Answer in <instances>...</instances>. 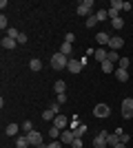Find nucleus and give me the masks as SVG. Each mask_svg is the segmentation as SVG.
I'll return each instance as SVG.
<instances>
[{"label": "nucleus", "instance_id": "1", "mask_svg": "<svg viewBox=\"0 0 133 148\" xmlns=\"http://www.w3.org/2000/svg\"><path fill=\"white\" fill-rule=\"evenodd\" d=\"M67 64H69V58L62 56L60 51L51 56V69H56V71H62V69H67Z\"/></svg>", "mask_w": 133, "mask_h": 148}, {"label": "nucleus", "instance_id": "2", "mask_svg": "<svg viewBox=\"0 0 133 148\" xmlns=\"http://www.w3.org/2000/svg\"><path fill=\"white\" fill-rule=\"evenodd\" d=\"M93 0H82L80 5H78V9H76V13L78 16H84V18H89V16H93Z\"/></svg>", "mask_w": 133, "mask_h": 148}, {"label": "nucleus", "instance_id": "3", "mask_svg": "<svg viewBox=\"0 0 133 148\" xmlns=\"http://www.w3.org/2000/svg\"><path fill=\"white\" fill-rule=\"evenodd\" d=\"M122 117H124V119L133 117V97L122 99Z\"/></svg>", "mask_w": 133, "mask_h": 148}, {"label": "nucleus", "instance_id": "4", "mask_svg": "<svg viewBox=\"0 0 133 148\" xmlns=\"http://www.w3.org/2000/svg\"><path fill=\"white\" fill-rule=\"evenodd\" d=\"M107 137H109V133H107V130H100V133H98V137L93 139V148H109Z\"/></svg>", "mask_w": 133, "mask_h": 148}, {"label": "nucleus", "instance_id": "5", "mask_svg": "<svg viewBox=\"0 0 133 148\" xmlns=\"http://www.w3.org/2000/svg\"><path fill=\"white\" fill-rule=\"evenodd\" d=\"M109 113H111L109 104H95V108H93V115H95V117H100V119L109 117Z\"/></svg>", "mask_w": 133, "mask_h": 148}, {"label": "nucleus", "instance_id": "6", "mask_svg": "<svg viewBox=\"0 0 133 148\" xmlns=\"http://www.w3.org/2000/svg\"><path fill=\"white\" fill-rule=\"evenodd\" d=\"M27 137H29V144H31L33 148H38L40 144H44V142H42V135H40L38 130H31V133H29Z\"/></svg>", "mask_w": 133, "mask_h": 148}, {"label": "nucleus", "instance_id": "7", "mask_svg": "<svg viewBox=\"0 0 133 148\" xmlns=\"http://www.w3.org/2000/svg\"><path fill=\"white\" fill-rule=\"evenodd\" d=\"M82 62L80 60H69V64H67V71H71V73L76 75V73H80V71H82Z\"/></svg>", "mask_w": 133, "mask_h": 148}, {"label": "nucleus", "instance_id": "8", "mask_svg": "<svg viewBox=\"0 0 133 148\" xmlns=\"http://www.w3.org/2000/svg\"><path fill=\"white\" fill-rule=\"evenodd\" d=\"M122 47H124V40H122L120 36L111 38V42H109V49H111V51H118V49H122Z\"/></svg>", "mask_w": 133, "mask_h": 148}, {"label": "nucleus", "instance_id": "9", "mask_svg": "<svg viewBox=\"0 0 133 148\" xmlns=\"http://www.w3.org/2000/svg\"><path fill=\"white\" fill-rule=\"evenodd\" d=\"M67 124H71V122L64 117V115H56V117H53V126H56V128L62 130V128H67Z\"/></svg>", "mask_w": 133, "mask_h": 148}, {"label": "nucleus", "instance_id": "10", "mask_svg": "<svg viewBox=\"0 0 133 148\" xmlns=\"http://www.w3.org/2000/svg\"><path fill=\"white\" fill-rule=\"evenodd\" d=\"M95 42L102 44V47H109V42H111V36H109V33H104V31H100V33L95 36Z\"/></svg>", "mask_w": 133, "mask_h": 148}, {"label": "nucleus", "instance_id": "11", "mask_svg": "<svg viewBox=\"0 0 133 148\" xmlns=\"http://www.w3.org/2000/svg\"><path fill=\"white\" fill-rule=\"evenodd\" d=\"M76 135H73V130H62V135H60V142L62 144H73Z\"/></svg>", "mask_w": 133, "mask_h": 148}, {"label": "nucleus", "instance_id": "12", "mask_svg": "<svg viewBox=\"0 0 133 148\" xmlns=\"http://www.w3.org/2000/svg\"><path fill=\"white\" fill-rule=\"evenodd\" d=\"M107 144H109V148L118 146V144H120V135H118V133H109V137H107Z\"/></svg>", "mask_w": 133, "mask_h": 148}, {"label": "nucleus", "instance_id": "13", "mask_svg": "<svg viewBox=\"0 0 133 148\" xmlns=\"http://www.w3.org/2000/svg\"><path fill=\"white\" fill-rule=\"evenodd\" d=\"M31 144H29V137L22 135V137H16V148H29Z\"/></svg>", "mask_w": 133, "mask_h": 148}, {"label": "nucleus", "instance_id": "14", "mask_svg": "<svg viewBox=\"0 0 133 148\" xmlns=\"http://www.w3.org/2000/svg\"><path fill=\"white\" fill-rule=\"evenodd\" d=\"M93 58H95V60H98V62H107L109 53H107V51H104V49H95V51H93Z\"/></svg>", "mask_w": 133, "mask_h": 148}, {"label": "nucleus", "instance_id": "15", "mask_svg": "<svg viewBox=\"0 0 133 148\" xmlns=\"http://www.w3.org/2000/svg\"><path fill=\"white\" fill-rule=\"evenodd\" d=\"M0 44H2V49H16V40H13V38H2V40H0Z\"/></svg>", "mask_w": 133, "mask_h": 148}, {"label": "nucleus", "instance_id": "16", "mask_svg": "<svg viewBox=\"0 0 133 148\" xmlns=\"http://www.w3.org/2000/svg\"><path fill=\"white\" fill-rule=\"evenodd\" d=\"M115 77H118L120 82H127L129 80V71L127 69H115Z\"/></svg>", "mask_w": 133, "mask_h": 148}, {"label": "nucleus", "instance_id": "17", "mask_svg": "<svg viewBox=\"0 0 133 148\" xmlns=\"http://www.w3.org/2000/svg\"><path fill=\"white\" fill-rule=\"evenodd\" d=\"M18 124H9V126H7V128H5V133H7V135H9V137H16V135H18Z\"/></svg>", "mask_w": 133, "mask_h": 148}, {"label": "nucleus", "instance_id": "18", "mask_svg": "<svg viewBox=\"0 0 133 148\" xmlns=\"http://www.w3.org/2000/svg\"><path fill=\"white\" fill-rule=\"evenodd\" d=\"M29 69H31V71H42V60L33 58V60L29 62Z\"/></svg>", "mask_w": 133, "mask_h": 148}, {"label": "nucleus", "instance_id": "19", "mask_svg": "<svg viewBox=\"0 0 133 148\" xmlns=\"http://www.w3.org/2000/svg\"><path fill=\"white\" fill-rule=\"evenodd\" d=\"M53 88H56V95H60V93H64V91H67V84H64L62 80H58L56 84H53Z\"/></svg>", "mask_w": 133, "mask_h": 148}, {"label": "nucleus", "instance_id": "20", "mask_svg": "<svg viewBox=\"0 0 133 148\" xmlns=\"http://www.w3.org/2000/svg\"><path fill=\"white\" fill-rule=\"evenodd\" d=\"M102 71H104V73H115V69H113V62H102Z\"/></svg>", "mask_w": 133, "mask_h": 148}, {"label": "nucleus", "instance_id": "21", "mask_svg": "<svg viewBox=\"0 0 133 148\" xmlns=\"http://www.w3.org/2000/svg\"><path fill=\"white\" fill-rule=\"evenodd\" d=\"M84 133H87V126H84V124H80L78 128H73V135H76V137H80V139H82V135H84Z\"/></svg>", "mask_w": 133, "mask_h": 148}, {"label": "nucleus", "instance_id": "22", "mask_svg": "<svg viewBox=\"0 0 133 148\" xmlns=\"http://www.w3.org/2000/svg\"><path fill=\"white\" fill-rule=\"evenodd\" d=\"M71 47H73V44H67V42H62V47H60V53L69 58V56H71Z\"/></svg>", "mask_w": 133, "mask_h": 148}, {"label": "nucleus", "instance_id": "23", "mask_svg": "<svg viewBox=\"0 0 133 148\" xmlns=\"http://www.w3.org/2000/svg\"><path fill=\"white\" fill-rule=\"evenodd\" d=\"M95 25H98V18H95V16H89L87 22H84V27H87V29H93Z\"/></svg>", "mask_w": 133, "mask_h": 148}, {"label": "nucleus", "instance_id": "24", "mask_svg": "<svg viewBox=\"0 0 133 148\" xmlns=\"http://www.w3.org/2000/svg\"><path fill=\"white\" fill-rule=\"evenodd\" d=\"M111 9H118V11H124V2H122V0H111Z\"/></svg>", "mask_w": 133, "mask_h": 148}, {"label": "nucleus", "instance_id": "25", "mask_svg": "<svg viewBox=\"0 0 133 148\" xmlns=\"http://www.w3.org/2000/svg\"><path fill=\"white\" fill-rule=\"evenodd\" d=\"M18 36H20V31H18V29H13V27H9V29H7V38H13V40H18Z\"/></svg>", "mask_w": 133, "mask_h": 148}, {"label": "nucleus", "instance_id": "26", "mask_svg": "<svg viewBox=\"0 0 133 148\" xmlns=\"http://www.w3.org/2000/svg\"><path fill=\"white\" fill-rule=\"evenodd\" d=\"M95 18H98V22H100V20H107V18H109V11H107V9H100V11H95Z\"/></svg>", "mask_w": 133, "mask_h": 148}, {"label": "nucleus", "instance_id": "27", "mask_svg": "<svg viewBox=\"0 0 133 148\" xmlns=\"http://www.w3.org/2000/svg\"><path fill=\"white\" fill-rule=\"evenodd\" d=\"M53 117H56V113L51 111V108H47V111L42 113V119H47V122H53Z\"/></svg>", "mask_w": 133, "mask_h": 148}, {"label": "nucleus", "instance_id": "28", "mask_svg": "<svg viewBox=\"0 0 133 148\" xmlns=\"http://www.w3.org/2000/svg\"><path fill=\"white\" fill-rule=\"evenodd\" d=\"M111 27H113V29H122V27H124V20H122V18L111 20Z\"/></svg>", "mask_w": 133, "mask_h": 148}, {"label": "nucleus", "instance_id": "29", "mask_svg": "<svg viewBox=\"0 0 133 148\" xmlns=\"http://www.w3.org/2000/svg\"><path fill=\"white\" fill-rule=\"evenodd\" d=\"M31 130H33V124L31 122H25V124H22V133H25V135H29Z\"/></svg>", "mask_w": 133, "mask_h": 148}, {"label": "nucleus", "instance_id": "30", "mask_svg": "<svg viewBox=\"0 0 133 148\" xmlns=\"http://www.w3.org/2000/svg\"><path fill=\"white\" fill-rule=\"evenodd\" d=\"M118 69H127V71H129V58H120V62H118Z\"/></svg>", "mask_w": 133, "mask_h": 148}, {"label": "nucleus", "instance_id": "31", "mask_svg": "<svg viewBox=\"0 0 133 148\" xmlns=\"http://www.w3.org/2000/svg\"><path fill=\"white\" fill-rule=\"evenodd\" d=\"M49 135H51V139H58V135H62V130H60V128H56V126H53V128L49 130Z\"/></svg>", "mask_w": 133, "mask_h": 148}, {"label": "nucleus", "instance_id": "32", "mask_svg": "<svg viewBox=\"0 0 133 148\" xmlns=\"http://www.w3.org/2000/svg\"><path fill=\"white\" fill-rule=\"evenodd\" d=\"M109 62H120V58H118V51H109Z\"/></svg>", "mask_w": 133, "mask_h": 148}, {"label": "nucleus", "instance_id": "33", "mask_svg": "<svg viewBox=\"0 0 133 148\" xmlns=\"http://www.w3.org/2000/svg\"><path fill=\"white\" fill-rule=\"evenodd\" d=\"M0 29L5 31V29H9V22H7V18H5V13L0 16Z\"/></svg>", "mask_w": 133, "mask_h": 148}, {"label": "nucleus", "instance_id": "34", "mask_svg": "<svg viewBox=\"0 0 133 148\" xmlns=\"http://www.w3.org/2000/svg\"><path fill=\"white\" fill-rule=\"evenodd\" d=\"M109 18H111V20L120 18V11H118V9H109Z\"/></svg>", "mask_w": 133, "mask_h": 148}, {"label": "nucleus", "instance_id": "35", "mask_svg": "<svg viewBox=\"0 0 133 148\" xmlns=\"http://www.w3.org/2000/svg\"><path fill=\"white\" fill-rule=\"evenodd\" d=\"M64 42H67V44H73V42H76V36H73V33H67V36H64Z\"/></svg>", "mask_w": 133, "mask_h": 148}, {"label": "nucleus", "instance_id": "36", "mask_svg": "<svg viewBox=\"0 0 133 148\" xmlns=\"http://www.w3.org/2000/svg\"><path fill=\"white\" fill-rule=\"evenodd\" d=\"M49 108H51L53 113H56V115H60V104H58V102H53V104H51Z\"/></svg>", "mask_w": 133, "mask_h": 148}, {"label": "nucleus", "instance_id": "37", "mask_svg": "<svg viewBox=\"0 0 133 148\" xmlns=\"http://www.w3.org/2000/svg\"><path fill=\"white\" fill-rule=\"evenodd\" d=\"M47 148H62V142H58V139H53V142L49 144Z\"/></svg>", "mask_w": 133, "mask_h": 148}, {"label": "nucleus", "instance_id": "38", "mask_svg": "<svg viewBox=\"0 0 133 148\" xmlns=\"http://www.w3.org/2000/svg\"><path fill=\"white\" fill-rule=\"evenodd\" d=\"M71 146H73V148H82V139H80V137H76V139H73V144H71Z\"/></svg>", "mask_w": 133, "mask_h": 148}, {"label": "nucleus", "instance_id": "39", "mask_svg": "<svg viewBox=\"0 0 133 148\" xmlns=\"http://www.w3.org/2000/svg\"><path fill=\"white\" fill-rule=\"evenodd\" d=\"M16 42H18V44H25V42H27V36H25V33H20V36H18V40H16Z\"/></svg>", "mask_w": 133, "mask_h": 148}, {"label": "nucleus", "instance_id": "40", "mask_svg": "<svg viewBox=\"0 0 133 148\" xmlns=\"http://www.w3.org/2000/svg\"><path fill=\"white\" fill-rule=\"evenodd\" d=\"M129 139H131V137H129L127 133H122V135H120V142H122V144H129Z\"/></svg>", "mask_w": 133, "mask_h": 148}, {"label": "nucleus", "instance_id": "41", "mask_svg": "<svg viewBox=\"0 0 133 148\" xmlns=\"http://www.w3.org/2000/svg\"><path fill=\"white\" fill-rule=\"evenodd\" d=\"M64 102H67V95H64V93H60V95H58V104H64Z\"/></svg>", "mask_w": 133, "mask_h": 148}, {"label": "nucleus", "instance_id": "42", "mask_svg": "<svg viewBox=\"0 0 133 148\" xmlns=\"http://www.w3.org/2000/svg\"><path fill=\"white\" fill-rule=\"evenodd\" d=\"M113 148H127V144H122V142H120L118 146H113Z\"/></svg>", "mask_w": 133, "mask_h": 148}, {"label": "nucleus", "instance_id": "43", "mask_svg": "<svg viewBox=\"0 0 133 148\" xmlns=\"http://www.w3.org/2000/svg\"><path fill=\"white\" fill-rule=\"evenodd\" d=\"M38 148H47V146H44V144H40V146H38Z\"/></svg>", "mask_w": 133, "mask_h": 148}]
</instances>
